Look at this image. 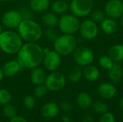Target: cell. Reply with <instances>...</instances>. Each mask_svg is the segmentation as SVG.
<instances>
[{
  "instance_id": "7a4b0ae2",
  "label": "cell",
  "mask_w": 123,
  "mask_h": 122,
  "mask_svg": "<svg viewBox=\"0 0 123 122\" xmlns=\"http://www.w3.org/2000/svg\"><path fill=\"white\" fill-rule=\"evenodd\" d=\"M17 29L25 42H37L43 36L42 26L34 19L22 20Z\"/></svg>"
},
{
  "instance_id": "5bb4252c",
  "label": "cell",
  "mask_w": 123,
  "mask_h": 122,
  "mask_svg": "<svg viewBox=\"0 0 123 122\" xmlns=\"http://www.w3.org/2000/svg\"><path fill=\"white\" fill-rule=\"evenodd\" d=\"M97 92L101 98L109 100L115 96L117 93V89L112 83L105 82L99 85L97 88Z\"/></svg>"
},
{
  "instance_id": "cb8c5ba5",
  "label": "cell",
  "mask_w": 123,
  "mask_h": 122,
  "mask_svg": "<svg viewBox=\"0 0 123 122\" xmlns=\"http://www.w3.org/2000/svg\"><path fill=\"white\" fill-rule=\"evenodd\" d=\"M51 10L57 15H62L65 14L69 9L68 2L64 0H55L50 4Z\"/></svg>"
},
{
  "instance_id": "74e56055",
  "label": "cell",
  "mask_w": 123,
  "mask_h": 122,
  "mask_svg": "<svg viewBox=\"0 0 123 122\" xmlns=\"http://www.w3.org/2000/svg\"><path fill=\"white\" fill-rule=\"evenodd\" d=\"M94 117L91 115H86L83 117L82 122H94Z\"/></svg>"
},
{
  "instance_id": "d4e9b609",
  "label": "cell",
  "mask_w": 123,
  "mask_h": 122,
  "mask_svg": "<svg viewBox=\"0 0 123 122\" xmlns=\"http://www.w3.org/2000/svg\"><path fill=\"white\" fill-rule=\"evenodd\" d=\"M83 77V70L79 65L74 67L68 73V80L72 83H79Z\"/></svg>"
},
{
  "instance_id": "7bdbcfd3",
  "label": "cell",
  "mask_w": 123,
  "mask_h": 122,
  "mask_svg": "<svg viewBox=\"0 0 123 122\" xmlns=\"http://www.w3.org/2000/svg\"><path fill=\"white\" fill-rule=\"evenodd\" d=\"M9 0H0L1 2H6V1H8Z\"/></svg>"
},
{
  "instance_id": "6da1fadb",
  "label": "cell",
  "mask_w": 123,
  "mask_h": 122,
  "mask_svg": "<svg viewBox=\"0 0 123 122\" xmlns=\"http://www.w3.org/2000/svg\"><path fill=\"white\" fill-rule=\"evenodd\" d=\"M43 48L37 42H25L17 53V60L23 69H32L43 63Z\"/></svg>"
},
{
  "instance_id": "ee69618b",
  "label": "cell",
  "mask_w": 123,
  "mask_h": 122,
  "mask_svg": "<svg viewBox=\"0 0 123 122\" xmlns=\"http://www.w3.org/2000/svg\"><path fill=\"white\" fill-rule=\"evenodd\" d=\"M64 1H67V2H70V1H72V0H64Z\"/></svg>"
},
{
  "instance_id": "603a6c76",
  "label": "cell",
  "mask_w": 123,
  "mask_h": 122,
  "mask_svg": "<svg viewBox=\"0 0 123 122\" xmlns=\"http://www.w3.org/2000/svg\"><path fill=\"white\" fill-rule=\"evenodd\" d=\"M108 55L115 63L123 61V45L116 44L111 47L108 52Z\"/></svg>"
},
{
  "instance_id": "f35d334b",
  "label": "cell",
  "mask_w": 123,
  "mask_h": 122,
  "mask_svg": "<svg viewBox=\"0 0 123 122\" xmlns=\"http://www.w3.org/2000/svg\"><path fill=\"white\" fill-rule=\"evenodd\" d=\"M119 106L120 107V109L123 110V97H122L120 99V101H119Z\"/></svg>"
},
{
  "instance_id": "d6986e66",
  "label": "cell",
  "mask_w": 123,
  "mask_h": 122,
  "mask_svg": "<svg viewBox=\"0 0 123 122\" xmlns=\"http://www.w3.org/2000/svg\"><path fill=\"white\" fill-rule=\"evenodd\" d=\"M59 17L57 14L50 12H45L41 17V24L45 28H55L58 26Z\"/></svg>"
},
{
  "instance_id": "9a60e30c",
  "label": "cell",
  "mask_w": 123,
  "mask_h": 122,
  "mask_svg": "<svg viewBox=\"0 0 123 122\" xmlns=\"http://www.w3.org/2000/svg\"><path fill=\"white\" fill-rule=\"evenodd\" d=\"M60 111V106L53 101L45 103L41 109V115L45 119H53L57 116Z\"/></svg>"
},
{
  "instance_id": "b9f144b4",
  "label": "cell",
  "mask_w": 123,
  "mask_h": 122,
  "mask_svg": "<svg viewBox=\"0 0 123 122\" xmlns=\"http://www.w3.org/2000/svg\"><path fill=\"white\" fill-rule=\"evenodd\" d=\"M2 31H3V29H2V24H1V23H0V34L2 32Z\"/></svg>"
},
{
  "instance_id": "9c48e42d",
  "label": "cell",
  "mask_w": 123,
  "mask_h": 122,
  "mask_svg": "<svg viewBox=\"0 0 123 122\" xmlns=\"http://www.w3.org/2000/svg\"><path fill=\"white\" fill-rule=\"evenodd\" d=\"M43 52L44 58L43 63L45 68L50 72L58 70L61 65V55L54 50L48 48H43Z\"/></svg>"
},
{
  "instance_id": "8d00e7d4",
  "label": "cell",
  "mask_w": 123,
  "mask_h": 122,
  "mask_svg": "<svg viewBox=\"0 0 123 122\" xmlns=\"http://www.w3.org/2000/svg\"><path fill=\"white\" fill-rule=\"evenodd\" d=\"M9 122H27V121L22 116H15L13 118L10 119Z\"/></svg>"
},
{
  "instance_id": "30bf717a",
  "label": "cell",
  "mask_w": 123,
  "mask_h": 122,
  "mask_svg": "<svg viewBox=\"0 0 123 122\" xmlns=\"http://www.w3.org/2000/svg\"><path fill=\"white\" fill-rule=\"evenodd\" d=\"M22 21V17L17 9L8 10L1 17V24L8 29H17Z\"/></svg>"
},
{
  "instance_id": "836d02e7",
  "label": "cell",
  "mask_w": 123,
  "mask_h": 122,
  "mask_svg": "<svg viewBox=\"0 0 123 122\" xmlns=\"http://www.w3.org/2000/svg\"><path fill=\"white\" fill-rule=\"evenodd\" d=\"M23 105L25 107V109L30 110L32 109L35 105V97L31 95H27L25 96L23 99Z\"/></svg>"
},
{
  "instance_id": "83f0119b",
  "label": "cell",
  "mask_w": 123,
  "mask_h": 122,
  "mask_svg": "<svg viewBox=\"0 0 123 122\" xmlns=\"http://www.w3.org/2000/svg\"><path fill=\"white\" fill-rule=\"evenodd\" d=\"M114 61L111 59L109 55H102L99 58V65L105 70H109L112 65L114 64Z\"/></svg>"
},
{
  "instance_id": "e575fe53",
  "label": "cell",
  "mask_w": 123,
  "mask_h": 122,
  "mask_svg": "<svg viewBox=\"0 0 123 122\" xmlns=\"http://www.w3.org/2000/svg\"><path fill=\"white\" fill-rule=\"evenodd\" d=\"M115 116L112 113L107 111V113L100 115L99 122H115Z\"/></svg>"
},
{
  "instance_id": "d6a6232c",
  "label": "cell",
  "mask_w": 123,
  "mask_h": 122,
  "mask_svg": "<svg viewBox=\"0 0 123 122\" xmlns=\"http://www.w3.org/2000/svg\"><path fill=\"white\" fill-rule=\"evenodd\" d=\"M48 89L45 86V84L37 85L35 86V88L34 89V95L37 98H43L47 93H48Z\"/></svg>"
},
{
  "instance_id": "484cf974",
  "label": "cell",
  "mask_w": 123,
  "mask_h": 122,
  "mask_svg": "<svg viewBox=\"0 0 123 122\" xmlns=\"http://www.w3.org/2000/svg\"><path fill=\"white\" fill-rule=\"evenodd\" d=\"M92 109L93 111L99 115L104 114L107 113L109 110V106L107 103L102 101H97L92 104Z\"/></svg>"
},
{
  "instance_id": "4dcf8cb0",
  "label": "cell",
  "mask_w": 123,
  "mask_h": 122,
  "mask_svg": "<svg viewBox=\"0 0 123 122\" xmlns=\"http://www.w3.org/2000/svg\"><path fill=\"white\" fill-rule=\"evenodd\" d=\"M91 19L96 23H101L105 18L106 14L104 11L100 9H97L91 13Z\"/></svg>"
},
{
  "instance_id": "ba28073f",
  "label": "cell",
  "mask_w": 123,
  "mask_h": 122,
  "mask_svg": "<svg viewBox=\"0 0 123 122\" xmlns=\"http://www.w3.org/2000/svg\"><path fill=\"white\" fill-rule=\"evenodd\" d=\"M73 58L77 65L80 67H85L89 65H91L94 58V53L92 50L84 46L76 47L74 50Z\"/></svg>"
},
{
  "instance_id": "ab89813d",
  "label": "cell",
  "mask_w": 123,
  "mask_h": 122,
  "mask_svg": "<svg viewBox=\"0 0 123 122\" xmlns=\"http://www.w3.org/2000/svg\"><path fill=\"white\" fill-rule=\"evenodd\" d=\"M4 76V73H3V71H2V69L1 68H0V82L3 80Z\"/></svg>"
},
{
  "instance_id": "7c38bea8",
  "label": "cell",
  "mask_w": 123,
  "mask_h": 122,
  "mask_svg": "<svg viewBox=\"0 0 123 122\" xmlns=\"http://www.w3.org/2000/svg\"><path fill=\"white\" fill-rule=\"evenodd\" d=\"M107 17L117 19L123 14V2L122 0H109L105 6L104 10Z\"/></svg>"
},
{
  "instance_id": "ac0fdd59",
  "label": "cell",
  "mask_w": 123,
  "mask_h": 122,
  "mask_svg": "<svg viewBox=\"0 0 123 122\" xmlns=\"http://www.w3.org/2000/svg\"><path fill=\"white\" fill-rule=\"evenodd\" d=\"M83 76L86 81L89 82H94L99 78L100 71L97 66L91 64L84 67Z\"/></svg>"
},
{
  "instance_id": "d590c367",
  "label": "cell",
  "mask_w": 123,
  "mask_h": 122,
  "mask_svg": "<svg viewBox=\"0 0 123 122\" xmlns=\"http://www.w3.org/2000/svg\"><path fill=\"white\" fill-rule=\"evenodd\" d=\"M60 109L64 112H70L73 110L74 105L69 101H63L61 103Z\"/></svg>"
},
{
  "instance_id": "ffe728a7",
  "label": "cell",
  "mask_w": 123,
  "mask_h": 122,
  "mask_svg": "<svg viewBox=\"0 0 123 122\" xmlns=\"http://www.w3.org/2000/svg\"><path fill=\"white\" fill-rule=\"evenodd\" d=\"M50 0H30L29 6L34 12H45L50 6Z\"/></svg>"
},
{
  "instance_id": "52a82bcc",
  "label": "cell",
  "mask_w": 123,
  "mask_h": 122,
  "mask_svg": "<svg viewBox=\"0 0 123 122\" xmlns=\"http://www.w3.org/2000/svg\"><path fill=\"white\" fill-rule=\"evenodd\" d=\"M66 77L65 75L58 70L50 72L47 75L45 85L50 91H59L62 90L66 85Z\"/></svg>"
},
{
  "instance_id": "2e32d148",
  "label": "cell",
  "mask_w": 123,
  "mask_h": 122,
  "mask_svg": "<svg viewBox=\"0 0 123 122\" xmlns=\"http://www.w3.org/2000/svg\"><path fill=\"white\" fill-rule=\"evenodd\" d=\"M46 72L43 68L37 66L36 68L31 69L30 80L32 84H34L35 86L44 84L46 80Z\"/></svg>"
},
{
  "instance_id": "bcb514c9",
  "label": "cell",
  "mask_w": 123,
  "mask_h": 122,
  "mask_svg": "<svg viewBox=\"0 0 123 122\" xmlns=\"http://www.w3.org/2000/svg\"><path fill=\"white\" fill-rule=\"evenodd\" d=\"M0 88H1V86H0Z\"/></svg>"
},
{
  "instance_id": "f6af8a7d",
  "label": "cell",
  "mask_w": 123,
  "mask_h": 122,
  "mask_svg": "<svg viewBox=\"0 0 123 122\" xmlns=\"http://www.w3.org/2000/svg\"><path fill=\"white\" fill-rule=\"evenodd\" d=\"M122 67H123V66H122Z\"/></svg>"
},
{
  "instance_id": "4fadbf2b",
  "label": "cell",
  "mask_w": 123,
  "mask_h": 122,
  "mask_svg": "<svg viewBox=\"0 0 123 122\" xmlns=\"http://www.w3.org/2000/svg\"><path fill=\"white\" fill-rule=\"evenodd\" d=\"M2 71L4 76L8 78L13 77L19 73L23 70V68L21 66L18 60H9L4 63L2 68Z\"/></svg>"
},
{
  "instance_id": "f546056e",
  "label": "cell",
  "mask_w": 123,
  "mask_h": 122,
  "mask_svg": "<svg viewBox=\"0 0 123 122\" xmlns=\"http://www.w3.org/2000/svg\"><path fill=\"white\" fill-rule=\"evenodd\" d=\"M12 94L11 93L5 89V88H0V104L6 105L9 104L12 101Z\"/></svg>"
},
{
  "instance_id": "277c9868",
  "label": "cell",
  "mask_w": 123,
  "mask_h": 122,
  "mask_svg": "<svg viewBox=\"0 0 123 122\" xmlns=\"http://www.w3.org/2000/svg\"><path fill=\"white\" fill-rule=\"evenodd\" d=\"M77 47V41L73 35L63 34L58 35L53 42V50L61 56L72 54Z\"/></svg>"
},
{
  "instance_id": "7dc6e473",
  "label": "cell",
  "mask_w": 123,
  "mask_h": 122,
  "mask_svg": "<svg viewBox=\"0 0 123 122\" xmlns=\"http://www.w3.org/2000/svg\"><path fill=\"white\" fill-rule=\"evenodd\" d=\"M0 3H1V1H0Z\"/></svg>"
},
{
  "instance_id": "8fae6325",
  "label": "cell",
  "mask_w": 123,
  "mask_h": 122,
  "mask_svg": "<svg viewBox=\"0 0 123 122\" xmlns=\"http://www.w3.org/2000/svg\"><path fill=\"white\" fill-rule=\"evenodd\" d=\"M79 31L84 39L93 40L97 36L99 29L96 22L92 19H85L80 24Z\"/></svg>"
},
{
  "instance_id": "8992f818",
  "label": "cell",
  "mask_w": 123,
  "mask_h": 122,
  "mask_svg": "<svg viewBox=\"0 0 123 122\" xmlns=\"http://www.w3.org/2000/svg\"><path fill=\"white\" fill-rule=\"evenodd\" d=\"M94 0H72L69 4L71 13L77 17H84L92 13Z\"/></svg>"
},
{
  "instance_id": "44dd1931",
  "label": "cell",
  "mask_w": 123,
  "mask_h": 122,
  "mask_svg": "<svg viewBox=\"0 0 123 122\" xmlns=\"http://www.w3.org/2000/svg\"><path fill=\"white\" fill-rule=\"evenodd\" d=\"M100 25L102 31L107 35L114 34L117 29V24L115 19L110 17H106L100 23Z\"/></svg>"
},
{
  "instance_id": "4316f807",
  "label": "cell",
  "mask_w": 123,
  "mask_h": 122,
  "mask_svg": "<svg viewBox=\"0 0 123 122\" xmlns=\"http://www.w3.org/2000/svg\"><path fill=\"white\" fill-rule=\"evenodd\" d=\"M22 20L25 19H33V16H34V12L30 9V6H22L18 9Z\"/></svg>"
},
{
  "instance_id": "f1b7e54d",
  "label": "cell",
  "mask_w": 123,
  "mask_h": 122,
  "mask_svg": "<svg viewBox=\"0 0 123 122\" xmlns=\"http://www.w3.org/2000/svg\"><path fill=\"white\" fill-rule=\"evenodd\" d=\"M3 114L6 117L9 118V119H12L14 116H17V109L14 105H12L9 103L6 105H4Z\"/></svg>"
},
{
  "instance_id": "60d3db41",
  "label": "cell",
  "mask_w": 123,
  "mask_h": 122,
  "mask_svg": "<svg viewBox=\"0 0 123 122\" xmlns=\"http://www.w3.org/2000/svg\"><path fill=\"white\" fill-rule=\"evenodd\" d=\"M120 19V24H121V26L123 27V14Z\"/></svg>"
},
{
  "instance_id": "3957f363",
  "label": "cell",
  "mask_w": 123,
  "mask_h": 122,
  "mask_svg": "<svg viewBox=\"0 0 123 122\" xmlns=\"http://www.w3.org/2000/svg\"><path fill=\"white\" fill-rule=\"evenodd\" d=\"M22 45L21 37L13 29H6L0 34V50L6 55H17Z\"/></svg>"
},
{
  "instance_id": "7402d4cb",
  "label": "cell",
  "mask_w": 123,
  "mask_h": 122,
  "mask_svg": "<svg viewBox=\"0 0 123 122\" xmlns=\"http://www.w3.org/2000/svg\"><path fill=\"white\" fill-rule=\"evenodd\" d=\"M76 103L81 109L86 110L92 107L93 100L90 94L86 92H81L76 97Z\"/></svg>"
},
{
  "instance_id": "1f68e13d",
  "label": "cell",
  "mask_w": 123,
  "mask_h": 122,
  "mask_svg": "<svg viewBox=\"0 0 123 122\" xmlns=\"http://www.w3.org/2000/svg\"><path fill=\"white\" fill-rule=\"evenodd\" d=\"M43 35L48 41L53 42L58 36L57 32L55 30L54 28H46L45 30L43 31Z\"/></svg>"
},
{
  "instance_id": "e0dca14e",
  "label": "cell",
  "mask_w": 123,
  "mask_h": 122,
  "mask_svg": "<svg viewBox=\"0 0 123 122\" xmlns=\"http://www.w3.org/2000/svg\"><path fill=\"white\" fill-rule=\"evenodd\" d=\"M108 76L110 81L113 84L119 83L123 77V69L122 65L118 64V63H114L112 66L107 70Z\"/></svg>"
},
{
  "instance_id": "5b68a950",
  "label": "cell",
  "mask_w": 123,
  "mask_h": 122,
  "mask_svg": "<svg viewBox=\"0 0 123 122\" xmlns=\"http://www.w3.org/2000/svg\"><path fill=\"white\" fill-rule=\"evenodd\" d=\"M79 17L73 14H63L58 19V27L62 34L74 35L79 31L80 27Z\"/></svg>"
}]
</instances>
